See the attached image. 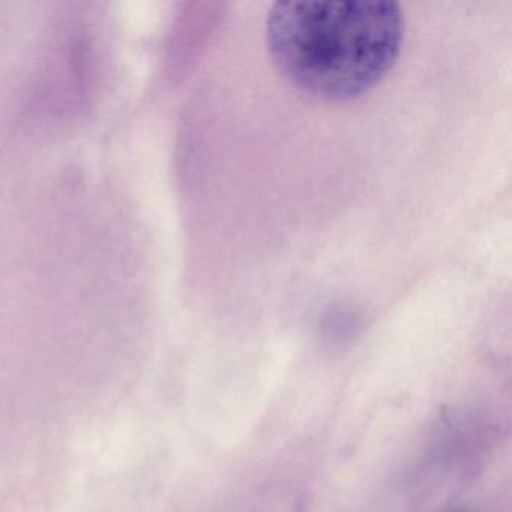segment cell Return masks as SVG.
Masks as SVG:
<instances>
[{
  "instance_id": "6da1fadb",
  "label": "cell",
  "mask_w": 512,
  "mask_h": 512,
  "mask_svg": "<svg viewBox=\"0 0 512 512\" xmlns=\"http://www.w3.org/2000/svg\"><path fill=\"white\" fill-rule=\"evenodd\" d=\"M406 34L391 0L278 2L266 16V53L281 77L322 101L373 91L397 64Z\"/></svg>"
}]
</instances>
